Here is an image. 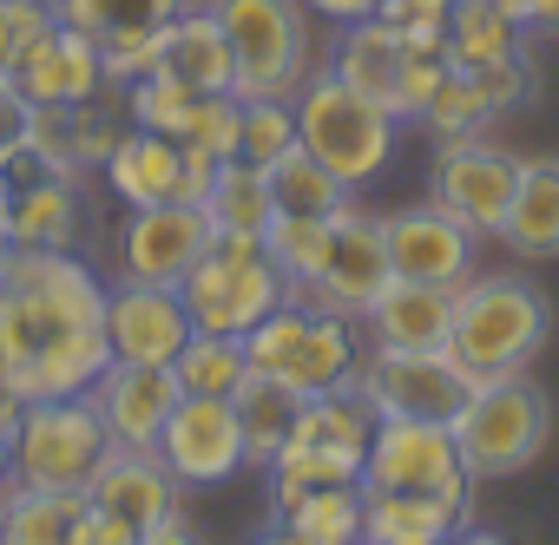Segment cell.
<instances>
[{
	"label": "cell",
	"mask_w": 559,
	"mask_h": 545,
	"mask_svg": "<svg viewBox=\"0 0 559 545\" xmlns=\"http://www.w3.org/2000/svg\"><path fill=\"white\" fill-rule=\"evenodd\" d=\"M0 362L21 401H67L106 375V283L80 250H14L0 296Z\"/></svg>",
	"instance_id": "6da1fadb"
},
{
	"label": "cell",
	"mask_w": 559,
	"mask_h": 545,
	"mask_svg": "<svg viewBox=\"0 0 559 545\" xmlns=\"http://www.w3.org/2000/svg\"><path fill=\"white\" fill-rule=\"evenodd\" d=\"M552 342V303L539 283L513 277V269H487V277L454 283V329H448V355L474 375H526Z\"/></svg>",
	"instance_id": "7a4b0ae2"
},
{
	"label": "cell",
	"mask_w": 559,
	"mask_h": 545,
	"mask_svg": "<svg viewBox=\"0 0 559 545\" xmlns=\"http://www.w3.org/2000/svg\"><path fill=\"white\" fill-rule=\"evenodd\" d=\"M230 47L237 99H290L317 73V14L304 0H204Z\"/></svg>",
	"instance_id": "3957f363"
},
{
	"label": "cell",
	"mask_w": 559,
	"mask_h": 545,
	"mask_svg": "<svg viewBox=\"0 0 559 545\" xmlns=\"http://www.w3.org/2000/svg\"><path fill=\"white\" fill-rule=\"evenodd\" d=\"M178 303H185L191 329H204V336H250L270 310L290 303V277L276 269L263 237L211 230L204 256L191 263V277L178 283Z\"/></svg>",
	"instance_id": "277c9868"
},
{
	"label": "cell",
	"mask_w": 559,
	"mask_h": 545,
	"mask_svg": "<svg viewBox=\"0 0 559 545\" xmlns=\"http://www.w3.org/2000/svg\"><path fill=\"white\" fill-rule=\"evenodd\" d=\"M369 440H376V408L362 401L356 382L310 395V401L297 408V427H290L284 453L263 467V480H270V512H276V506H290V499L310 493V486L362 480Z\"/></svg>",
	"instance_id": "5b68a950"
},
{
	"label": "cell",
	"mask_w": 559,
	"mask_h": 545,
	"mask_svg": "<svg viewBox=\"0 0 559 545\" xmlns=\"http://www.w3.org/2000/svg\"><path fill=\"white\" fill-rule=\"evenodd\" d=\"M290 112H297V145H304L317 165H330L349 191H362L369 178L389 171L395 138H402V119H389L376 99H362L356 86H343L323 60H317V73L290 93Z\"/></svg>",
	"instance_id": "8992f818"
},
{
	"label": "cell",
	"mask_w": 559,
	"mask_h": 545,
	"mask_svg": "<svg viewBox=\"0 0 559 545\" xmlns=\"http://www.w3.org/2000/svg\"><path fill=\"white\" fill-rule=\"evenodd\" d=\"M243 355H250V375L290 388V395H323V388H343L362 362V329L349 316H330V310H310V303H284L270 310L250 336H243Z\"/></svg>",
	"instance_id": "52a82bcc"
},
{
	"label": "cell",
	"mask_w": 559,
	"mask_h": 545,
	"mask_svg": "<svg viewBox=\"0 0 559 545\" xmlns=\"http://www.w3.org/2000/svg\"><path fill=\"white\" fill-rule=\"evenodd\" d=\"M448 427H454V447H461L474 486L480 480H513V473H526L546 453V440H552V401L533 382V368L526 375H493V382H474L467 408Z\"/></svg>",
	"instance_id": "ba28073f"
},
{
	"label": "cell",
	"mask_w": 559,
	"mask_h": 545,
	"mask_svg": "<svg viewBox=\"0 0 559 545\" xmlns=\"http://www.w3.org/2000/svg\"><path fill=\"white\" fill-rule=\"evenodd\" d=\"M323 66H330L343 86H356L362 99H376L389 119L415 125V119L428 112V99H435V86L448 80V66H454V60H441V53H415V47H408V34H402L395 21L369 14V21L336 27V40H330V60H323Z\"/></svg>",
	"instance_id": "9c48e42d"
},
{
	"label": "cell",
	"mask_w": 559,
	"mask_h": 545,
	"mask_svg": "<svg viewBox=\"0 0 559 545\" xmlns=\"http://www.w3.org/2000/svg\"><path fill=\"white\" fill-rule=\"evenodd\" d=\"M106 453H112V434L86 395L27 401L14 434H8V480L40 486V493H86Z\"/></svg>",
	"instance_id": "30bf717a"
},
{
	"label": "cell",
	"mask_w": 559,
	"mask_h": 545,
	"mask_svg": "<svg viewBox=\"0 0 559 545\" xmlns=\"http://www.w3.org/2000/svg\"><path fill=\"white\" fill-rule=\"evenodd\" d=\"M362 493H408V499H435L467 519L474 473H467L448 421H376V440L362 460Z\"/></svg>",
	"instance_id": "8fae6325"
},
{
	"label": "cell",
	"mask_w": 559,
	"mask_h": 545,
	"mask_svg": "<svg viewBox=\"0 0 559 545\" xmlns=\"http://www.w3.org/2000/svg\"><path fill=\"white\" fill-rule=\"evenodd\" d=\"M376 421H454L474 395V375L448 349H376L362 342V362L349 375Z\"/></svg>",
	"instance_id": "7c38bea8"
},
{
	"label": "cell",
	"mask_w": 559,
	"mask_h": 545,
	"mask_svg": "<svg viewBox=\"0 0 559 545\" xmlns=\"http://www.w3.org/2000/svg\"><path fill=\"white\" fill-rule=\"evenodd\" d=\"M395 283V269H389V243H382V217H369L356 197L330 217V250L317 263V277L297 283L290 296L310 303V310H330V316H349L362 323L369 303Z\"/></svg>",
	"instance_id": "4fadbf2b"
},
{
	"label": "cell",
	"mask_w": 559,
	"mask_h": 545,
	"mask_svg": "<svg viewBox=\"0 0 559 545\" xmlns=\"http://www.w3.org/2000/svg\"><path fill=\"white\" fill-rule=\"evenodd\" d=\"M513 191H520V152L493 145L487 132L441 138L435 171H428V197L441 210H454L474 237H500V223L513 210Z\"/></svg>",
	"instance_id": "5bb4252c"
},
{
	"label": "cell",
	"mask_w": 559,
	"mask_h": 545,
	"mask_svg": "<svg viewBox=\"0 0 559 545\" xmlns=\"http://www.w3.org/2000/svg\"><path fill=\"white\" fill-rule=\"evenodd\" d=\"M211 243V217L204 204H145L119 223V243H112V269L119 283H158V290H178L191 277V263L204 256Z\"/></svg>",
	"instance_id": "9a60e30c"
},
{
	"label": "cell",
	"mask_w": 559,
	"mask_h": 545,
	"mask_svg": "<svg viewBox=\"0 0 559 545\" xmlns=\"http://www.w3.org/2000/svg\"><path fill=\"white\" fill-rule=\"evenodd\" d=\"M382 243H389V269L402 283H467L474 277V250H480V237L454 210H441L435 197L389 210Z\"/></svg>",
	"instance_id": "2e32d148"
},
{
	"label": "cell",
	"mask_w": 559,
	"mask_h": 545,
	"mask_svg": "<svg viewBox=\"0 0 559 545\" xmlns=\"http://www.w3.org/2000/svg\"><path fill=\"white\" fill-rule=\"evenodd\" d=\"M178 486H224L230 473H243V434H237V408L224 395H185L152 447Z\"/></svg>",
	"instance_id": "e0dca14e"
},
{
	"label": "cell",
	"mask_w": 559,
	"mask_h": 545,
	"mask_svg": "<svg viewBox=\"0 0 559 545\" xmlns=\"http://www.w3.org/2000/svg\"><path fill=\"white\" fill-rule=\"evenodd\" d=\"M126 99L99 93V99H73V106H34L27 119V145L73 178H99V165L112 158V145L126 138Z\"/></svg>",
	"instance_id": "ac0fdd59"
},
{
	"label": "cell",
	"mask_w": 559,
	"mask_h": 545,
	"mask_svg": "<svg viewBox=\"0 0 559 545\" xmlns=\"http://www.w3.org/2000/svg\"><path fill=\"white\" fill-rule=\"evenodd\" d=\"M106 342L112 362H145V368H171L178 349L191 342V316L178 303V290L158 283H106Z\"/></svg>",
	"instance_id": "d6986e66"
},
{
	"label": "cell",
	"mask_w": 559,
	"mask_h": 545,
	"mask_svg": "<svg viewBox=\"0 0 559 545\" xmlns=\"http://www.w3.org/2000/svg\"><path fill=\"white\" fill-rule=\"evenodd\" d=\"M93 414L106 421L112 447H158L171 408L185 401L171 368H145V362H106V375L86 388Z\"/></svg>",
	"instance_id": "ffe728a7"
},
{
	"label": "cell",
	"mask_w": 559,
	"mask_h": 545,
	"mask_svg": "<svg viewBox=\"0 0 559 545\" xmlns=\"http://www.w3.org/2000/svg\"><path fill=\"white\" fill-rule=\"evenodd\" d=\"M8 80L27 93V106H73V99L112 93V86H106L99 47H93L86 34H73V27H60V21H47V27L27 40V53L14 60Z\"/></svg>",
	"instance_id": "44dd1931"
},
{
	"label": "cell",
	"mask_w": 559,
	"mask_h": 545,
	"mask_svg": "<svg viewBox=\"0 0 559 545\" xmlns=\"http://www.w3.org/2000/svg\"><path fill=\"white\" fill-rule=\"evenodd\" d=\"M178 480H171V467L152 453V447H112L106 460H99V473H93V486H86V506H99V512H112L119 525H132L139 538L152 532V525H165L171 512H178Z\"/></svg>",
	"instance_id": "7402d4cb"
},
{
	"label": "cell",
	"mask_w": 559,
	"mask_h": 545,
	"mask_svg": "<svg viewBox=\"0 0 559 545\" xmlns=\"http://www.w3.org/2000/svg\"><path fill=\"white\" fill-rule=\"evenodd\" d=\"M86 191L93 178L47 171L21 191H8V237L14 250H80L86 243Z\"/></svg>",
	"instance_id": "603a6c76"
},
{
	"label": "cell",
	"mask_w": 559,
	"mask_h": 545,
	"mask_svg": "<svg viewBox=\"0 0 559 545\" xmlns=\"http://www.w3.org/2000/svg\"><path fill=\"white\" fill-rule=\"evenodd\" d=\"M362 342L376 349H448V329H454V283H389L369 316L356 323Z\"/></svg>",
	"instance_id": "cb8c5ba5"
},
{
	"label": "cell",
	"mask_w": 559,
	"mask_h": 545,
	"mask_svg": "<svg viewBox=\"0 0 559 545\" xmlns=\"http://www.w3.org/2000/svg\"><path fill=\"white\" fill-rule=\"evenodd\" d=\"M99 184H106L126 210L171 204V197H185V145H178V138H165V132L126 125V138H119V145H112V158L99 165Z\"/></svg>",
	"instance_id": "d4e9b609"
},
{
	"label": "cell",
	"mask_w": 559,
	"mask_h": 545,
	"mask_svg": "<svg viewBox=\"0 0 559 545\" xmlns=\"http://www.w3.org/2000/svg\"><path fill=\"white\" fill-rule=\"evenodd\" d=\"M500 243L520 263H559V158H520V191L500 223Z\"/></svg>",
	"instance_id": "484cf974"
},
{
	"label": "cell",
	"mask_w": 559,
	"mask_h": 545,
	"mask_svg": "<svg viewBox=\"0 0 559 545\" xmlns=\"http://www.w3.org/2000/svg\"><path fill=\"white\" fill-rule=\"evenodd\" d=\"M152 73H165L191 93H230V47H224V27L211 21V8H185L165 27Z\"/></svg>",
	"instance_id": "4316f807"
},
{
	"label": "cell",
	"mask_w": 559,
	"mask_h": 545,
	"mask_svg": "<svg viewBox=\"0 0 559 545\" xmlns=\"http://www.w3.org/2000/svg\"><path fill=\"white\" fill-rule=\"evenodd\" d=\"M185 8H191V0H53V21L86 34L106 53V47H132V40L165 34Z\"/></svg>",
	"instance_id": "83f0119b"
},
{
	"label": "cell",
	"mask_w": 559,
	"mask_h": 545,
	"mask_svg": "<svg viewBox=\"0 0 559 545\" xmlns=\"http://www.w3.org/2000/svg\"><path fill=\"white\" fill-rule=\"evenodd\" d=\"M230 408H237V434H243V467H250V473H263L276 453H284V440H290V427H297L304 395L276 388V382H263V375H243V382H237V395H230Z\"/></svg>",
	"instance_id": "f1b7e54d"
},
{
	"label": "cell",
	"mask_w": 559,
	"mask_h": 545,
	"mask_svg": "<svg viewBox=\"0 0 559 545\" xmlns=\"http://www.w3.org/2000/svg\"><path fill=\"white\" fill-rule=\"evenodd\" d=\"M86 493H40V486H0V545H73Z\"/></svg>",
	"instance_id": "f546056e"
},
{
	"label": "cell",
	"mask_w": 559,
	"mask_h": 545,
	"mask_svg": "<svg viewBox=\"0 0 559 545\" xmlns=\"http://www.w3.org/2000/svg\"><path fill=\"white\" fill-rule=\"evenodd\" d=\"M526 53V21L500 0H454L448 14V60L454 66H493Z\"/></svg>",
	"instance_id": "4dcf8cb0"
},
{
	"label": "cell",
	"mask_w": 559,
	"mask_h": 545,
	"mask_svg": "<svg viewBox=\"0 0 559 545\" xmlns=\"http://www.w3.org/2000/svg\"><path fill=\"white\" fill-rule=\"evenodd\" d=\"M198 204H204L211 230H250V237H263V230H270V217H276L270 171H263V165H250V158H224V165H217V178H211V191H204Z\"/></svg>",
	"instance_id": "1f68e13d"
},
{
	"label": "cell",
	"mask_w": 559,
	"mask_h": 545,
	"mask_svg": "<svg viewBox=\"0 0 559 545\" xmlns=\"http://www.w3.org/2000/svg\"><path fill=\"white\" fill-rule=\"evenodd\" d=\"M454 525H467L461 512L435 506V499H408V493H369L362 512V545H441Z\"/></svg>",
	"instance_id": "d6a6232c"
},
{
	"label": "cell",
	"mask_w": 559,
	"mask_h": 545,
	"mask_svg": "<svg viewBox=\"0 0 559 545\" xmlns=\"http://www.w3.org/2000/svg\"><path fill=\"white\" fill-rule=\"evenodd\" d=\"M270 197H276V210H284V217H336L356 191L330 165H317L304 145H290L284 158L270 165Z\"/></svg>",
	"instance_id": "836d02e7"
},
{
	"label": "cell",
	"mask_w": 559,
	"mask_h": 545,
	"mask_svg": "<svg viewBox=\"0 0 559 545\" xmlns=\"http://www.w3.org/2000/svg\"><path fill=\"white\" fill-rule=\"evenodd\" d=\"M362 512H369L362 480H343V486H310V493H297L290 506H276L270 519H290L297 532H310V538H323V545H362Z\"/></svg>",
	"instance_id": "e575fe53"
},
{
	"label": "cell",
	"mask_w": 559,
	"mask_h": 545,
	"mask_svg": "<svg viewBox=\"0 0 559 545\" xmlns=\"http://www.w3.org/2000/svg\"><path fill=\"white\" fill-rule=\"evenodd\" d=\"M171 375H178V388L185 395H237V382L250 375V355H243V336H204V329H191V342L178 349V362H171Z\"/></svg>",
	"instance_id": "d590c367"
},
{
	"label": "cell",
	"mask_w": 559,
	"mask_h": 545,
	"mask_svg": "<svg viewBox=\"0 0 559 545\" xmlns=\"http://www.w3.org/2000/svg\"><path fill=\"white\" fill-rule=\"evenodd\" d=\"M263 250L276 256V269H284L290 290H297V283L317 277V263L330 250V217H284V210H276L270 230H263Z\"/></svg>",
	"instance_id": "8d00e7d4"
},
{
	"label": "cell",
	"mask_w": 559,
	"mask_h": 545,
	"mask_svg": "<svg viewBox=\"0 0 559 545\" xmlns=\"http://www.w3.org/2000/svg\"><path fill=\"white\" fill-rule=\"evenodd\" d=\"M119 99H126V119H132V125L178 138V132L191 125V106H198L204 93H191V86H178V80H165V73H145V80H132Z\"/></svg>",
	"instance_id": "74e56055"
},
{
	"label": "cell",
	"mask_w": 559,
	"mask_h": 545,
	"mask_svg": "<svg viewBox=\"0 0 559 545\" xmlns=\"http://www.w3.org/2000/svg\"><path fill=\"white\" fill-rule=\"evenodd\" d=\"M297 145V112H290V99H243V132H237V158H250V165H276Z\"/></svg>",
	"instance_id": "f35d334b"
},
{
	"label": "cell",
	"mask_w": 559,
	"mask_h": 545,
	"mask_svg": "<svg viewBox=\"0 0 559 545\" xmlns=\"http://www.w3.org/2000/svg\"><path fill=\"white\" fill-rule=\"evenodd\" d=\"M415 125H428L435 138H467V132H480V125H493V112L480 106V93H474V80H467L461 66H448V80L435 86V99H428V112H421Z\"/></svg>",
	"instance_id": "ab89813d"
},
{
	"label": "cell",
	"mask_w": 559,
	"mask_h": 545,
	"mask_svg": "<svg viewBox=\"0 0 559 545\" xmlns=\"http://www.w3.org/2000/svg\"><path fill=\"white\" fill-rule=\"evenodd\" d=\"M237 132H243V99L237 93H204L191 106V125L178 132V145H191V152L224 165V158H237Z\"/></svg>",
	"instance_id": "60d3db41"
},
{
	"label": "cell",
	"mask_w": 559,
	"mask_h": 545,
	"mask_svg": "<svg viewBox=\"0 0 559 545\" xmlns=\"http://www.w3.org/2000/svg\"><path fill=\"white\" fill-rule=\"evenodd\" d=\"M461 73L474 80V93H480V106H487L493 119H507V112H520V106L533 99V60H526V53L493 60V66H461Z\"/></svg>",
	"instance_id": "b9f144b4"
},
{
	"label": "cell",
	"mask_w": 559,
	"mask_h": 545,
	"mask_svg": "<svg viewBox=\"0 0 559 545\" xmlns=\"http://www.w3.org/2000/svg\"><path fill=\"white\" fill-rule=\"evenodd\" d=\"M53 21V0H0V80L14 73V60L27 53V40Z\"/></svg>",
	"instance_id": "7bdbcfd3"
},
{
	"label": "cell",
	"mask_w": 559,
	"mask_h": 545,
	"mask_svg": "<svg viewBox=\"0 0 559 545\" xmlns=\"http://www.w3.org/2000/svg\"><path fill=\"white\" fill-rule=\"evenodd\" d=\"M27 119H34L27 93H21L14 80H0V158H8L14 145H27Z\"/></svg>",
	"instance_id": "ee69618b"
},
{
	"label": "cell",
	"mask_w": 559,
	"mask_h": 545,
	"mask_svg": "<svg viewBox=\"0 0 559 545\" xmlns=\"http://www.w3.org/2000/svg\"><path fill=\"white\" fill-rule=\"evenodd\" d=\"M73 545H139V532H132V525H119L112 512L86 506V512H80V525H73Z\"/></svg>",
	"instance_id": "f6af8a7d"
},
{
	"label": "cell",
	"mask_w": 559,
	"mask_h": 545,
	"mask_svg": "<svg viewBox=\"0 0 559 545\" xmlns=\"http://www.w3.org/2000/svg\"><path fill=\"white\" fill-rule=\"evenodd\" d=\"M304 8H310L317 21H330V27H349V21L382 14V0H304Z\"/></svg>",
	"instance_id": "bcb514c9"
},
{
	"label": "cell",
	"mask_w": 559,
	"mask_h": 545,
	"mask_svg": "<svg viewBox=\"0 0 559 545\" xmlns=\"http://www.w3.org/2000/svg\"><path fill=\"white\" fill-rule=\"evenodd\" d=\"M454 14V0H382V21L408 27V21H448Z\"/></svg>",
	"instance_id": "7dc6e473"
},
{
	"label": "cell",
	"mask_w": 559,
	"mask_h": 545,
	"mask_svg": "<svg viewBox=\"0 0 559 545\" xmlns=\"http://www.w3.org/2000/svg\"><path fill=\"white\" fill-rule=\"evenodd\" d=\"M21 388H14V375H8V362H0V440H8L14 434V421H21Z\"/></svg>",
	"instance_id": "c3c4849f"
},
{
	"label": "cell",
	"mask_w": 559,
	"mask_h": 545,
	"mask_svg": "<svg viewBox=\"0 0 559 545\" xmlns=\"http://www.w3.org/2000/svg\"><path fill=\"white\" fill-rule=\"evenodd\" d=\"M139 545H204V538H198V532L185 525V512H171V519H165V525H152V532H145Z\"/></svg>",
	"instance_id": "681fc988"
},
{
	"label": "cell",
	"mask_w": 559,
	"mask_h": 545,
	"mask_svg": "<svg viewBox=\"0 0 559 545\" xmlns=\"http://www.w3.org/2000/svg\"><path fill=\"white\" fill-rule=\"evenodd\" d=\"M520 21L533 34H559V0H520Z\"/></svg>",
	"instance_id": "f907efd6"
},
{
	"label": "cell",
	"mask_w": 559,
	"mask_h": 545,
	"mask_svg": "<svg viewBox=\"0 0 559 545\" xmlns=\"http://www.w3.org/2000/svg\"><path fill=\"white\" fill-rule=\"evenodd\" d=\"M250 545H323V538H310V532H297L290 519H270V525H263V532H257Z\"/></svg>",
	"instance_id": "816d5d0a"
},
{
	"label": "cell",
	"mask_w": 559,
	"mask_h": 545,
	"mask_svg": "<svg viewBox=\"0 0 559 545\" xmlns=\"http://www.w3.org/2000/svg\"><path fill=\"white\" fill-rule=\"evenodd\" d=\"M441 545H507V538H500V532H480V525H454Z\"/></svg>",
	"instance_id": "f5cc1de1"
},
{
	"label": "cell",
	"mask_w": 559,
	"mask_h": 545,
	"mask_svg": "<svg viewBox=\"0 0 559 545\" xmlns=\"http://www.w3.org/2000/svg\"><path fill=\"white\" fill-rule=\"evenodd\" d=\"M8 277H14V243L0 237V296H8Z\"/></svg>",
	"instance_id": "db71d44e"
},
{
	"label": "cell",
	"mask_w": 559,
	"mask_h": 545,
	"mask_svg": "<svg viewBox=\"0 0 559 545\" xmlns=\"http://www.w3.org/2000/svg\"><path fill=\"white\" fill-rule=\"evenodd\" d=\"M0 486H8V440H0Z\"/></svg>",
	"instance_id": "11a10c76"
},
{
	"label": "cell",
	"mask_w": 559,
	"mask_h": 545,
	"mask_svg": "<svg viewBox=\"0 0 559 545\" xmlns=\"http://www.w3.org/2000/svg\"><path fill=\"white\" fill-rule=\"evenodd\" d=\"M0 230H8V184H0Z\"/></svg>",
	"instance_id": "9f6ffc18"
}]
</instances>
